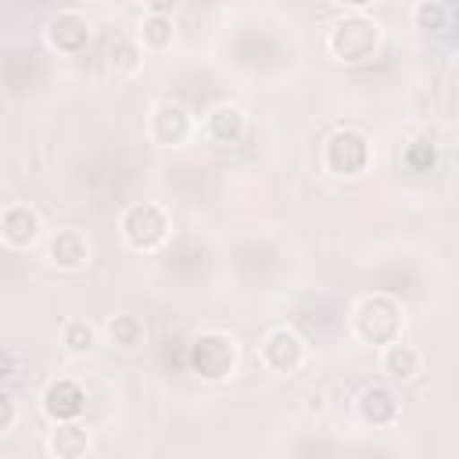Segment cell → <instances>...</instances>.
Returning a JSON list of instances; mask_svg holds the SVG:
<instances>
[{
    "instance_id": "6da1fadb",
    "label": "cell",
    "mask_w": 459,
    "mask_h": 459,
    "mask_svg": "<svg viewBox=\"0 0 459 459\" xmlns=\"http://www.w3.org/2000/svg\"><path fill=\"white\" fill-rule=\"evenodd\" d=\"M326 47H330V54L337 61L362 65V61H369L380 50V25L362 18V14H351V18H344V22H337L330 29Z\"/></svg>"
},
{
    "instance_id": "7a4b0ae2",
    "label": "cell",
    "mask_w": 459,
    "mask_h": 459,
    "mask_svg": "<svg viewBox=\"0 0 459 459\" xmlns=\"http://www.w3.org/2000/svg\"><path fill=\"white\" fill-rule=\"evenodd\" d=\"M118 230L133 251H154L169 240V215L154 201H140V204H129L122 212Z\"/></svg>"
},
{
    "instance_id": "3957f363",
    "label": "cell",
    "mask_w": 459,
    "mask_h": 459,
    "mask_svg": "<svg viewBox=\"0 0 459 459\" xmlns=\"http://www.w3.org/2000/svg\"><path fill=\"white\" fill-rule=\"evenodd\" d=\"M186 366L201 380H226L237 366V344L226 333H197L186 348Z\"/></svg>"
},
{
    "instance_id": "277c9868",
    "label": "cell",
    "mask_w": 459,
    "mask_h": 459,
    "mask_svg": "<svg viewBox=\"0 0 459 459\" xmlns=\"http://www.w3.org/2000/svg\"><path fill=\"white\" fill-rule=\"evenodd\" d=\"M398 330H402V308L391 298L373 294V298H366L355 308V333H359V341H366V344H387V341L398 337Z\"/></svg>"
},
{
    "instance_id": "5b68a950",
    "label": "cell",
    "mask_w": 459,
    "mask_h": 459,
    "mask_svg": "<svg viewBox=\"0 0 459 459\" xmlns=\"http://www.w3.org/2000/svg\"><path fill=\"white\" fill-rule=\"evenodd\" d=\"M323 161L333 176H359L369 165V143L355 129H337L323 147Z\"/></svg>"
},
{
    "instance_id": "8992f818",
    "label": "cell",
    "mask_w": 459,
    "mask_h": 459,
    "mask_svg": "<svg viewBox=\"0 0 459 459\" xmlns=\"http://www.w3.org/2000/svg\"><path fill=\"white\" fill-rule=\"evenodd\" d=\"M301 359H305V341L294 330L276 326V330L265 333V341H262V362L273 373H294L301 366Z\"/></svg>"
},
{
    "instance_id": "52a82bcc",
    "label": "cell",
    "mask_w": 459,
    "mask_h": 459,
    "mask_svg": "<svg viewBox=\"0 0 459 459\" xmlns=\"http://www.w3.org/2000/svg\"><path fill=\"white\" fill-rule=\"evenodd\" d=\"M47 43L57 54H82L90 43V22L75 11H57L47 22Z\"/></svg>"
},
{
    "instance_id": "ba28073f",
    "label": "cell",
    "mask_w": 459,
    "mask_h": 459,
    "mask_svg": "<svg viewBox=\"0 0 459 459\" xmlns=\"http://www.w3.org/2000/svg\"><path fill=\"white\" fill-rule=\"evenodd\" d=\"M151 136L161 147L183 143L190 136V115H186V108L183 104H172V100L154 104V111H151Z\"/></svg>"
},
{
    "instance_id": "9c48e42d",
    "label": "cell",
    "mask_w": 459,
    "mask_h": 459,
    "mask_svg": "<svg viewBox=\"0 0 459 459\" xmlns=\"http://www.w3.org/2000/svg\"><path fill=\"white\" fill-rule=\"evenodd\" d=\"M86 409V394L75 380H54L47 391H43V412L54 420V423H68V420H79Z\"/></svg>"
},
{
    "instance_id": "30bf717a",
    "label": "cell",
    "mask_w": 459,
    "mask_h": 459,
    "mask_svg": "<svg viewBox=\"0 0 459 459\" xmlns=\"http://www.w3.org/2000/svg\"><path fill=\"white\" fill-rule=\"evenodd\" d=\"M359 416L369 427H391L398 420V398L384 387V384H369L359 394Z\"/></svg>"
},
{
    "instance_id": "8fae6325",
    "label": "cell",
    "mask_w": 459,
    "mask_h": 459,
    "mask_svg": "<svg viewBox=\"0 0 459 459\" xmlns=\"http://www.w3.org/2000/svg\"><path fill=\"white\" fill-rule=\"evenodd\" d=\"M36 233H39V219H36V212L29 204L4 208V215H0V237L11 247H29L36 240Z\"/></svg>"
},
{
    "instance_id": "7c38bea8",
    "label": "cell",
    "mask_w": 459,
    "mask_h": 459,
    "mask_svg": "<svg viewBox=\"0 0 459 459\" xmlns=\"http://www.w3.org/2000/svg\"><path fill=\"white\" fill-rule=\"evenodd\" d=\"M50 262L57 269H82L90 262V240L79 230H57L50 237Z\"/></svg>"
},
{
    "instance_id": "4fadbf2b",
    "label": "cell",
    "mask_w": 459,
    "mask_h": 459,
    "mask_svg": "<svg viewBox=\"0 0 459 459\" xmlns=\"http://www.w3.org/2000/svg\"><path fill=\"white\" fill-rule=\"evenodd\" d=\"M244 129H247L244 111L233 108V104H219V108H212L208 118H204V133H208L215 143H240Z\"/></svg>"
},
{
    "instance_id": "5bb4252c",
    "label": "cell",
    "mask_w": 459,
    "mask_h": 459,
    "mask_svg": "<svg viewBox=\"0 0 459 459\" xmlns=\"http://www.w3.org/2000/svg\"><path fill=\"white\" fill-rule=\"evenodd\" d=\"M380 366H384V373H387L391 380L409 384V380H416V373H420V351H416L412 344H402V341L394 337V341H387V348H384V355H380Z\"/></svg>"
},
{
    "instance_id": "9a60e30c",
    "label": "cell",
    "mask_w": 459,
    "mask_h": 459,
    "mask_svg": "<svg viewBox=\"0 0 459 459\" xmlns=\"http://www.w3.org/2000/svg\"><path fill=\"white\" fill-rule=\"evenodd\" d=\"M86 448H90V434H86V427H79L72 420L68 423H57L50 430V437H47V452L57 455V459H75Z\"/></svg>"
},
{
    "instance_id": "2e32d148",
    "label": "cell",
    "mask_w": 459,
    "mask_h": 459,
    "mask_svg": "<svg viewBox=\"0 0 459 459\" xmlns=\"http://www.w3.org/2000/svg\"><path fill=\"white\" fill-rule=\"evenodd\" d=\"M416 25L427 29V32L448 36V29H452V11H448V4H441V0H423V4L416 7Z\"/></svg>"
},
{
    "instance_id": "e0dca14e",
    "label": "cell",
    "mask_w": 459,
    "mask_h": 459,
    "mask_svg": "<svg viewBox=\"0 0 459 459\" xmlns=\"http://www.w3.org/2000/svg\"><path fill=\"white\" fill-rule=\"evenodd\" d=\"M434 161H437V147H434L427 136L409 140V147L402 151V165H405L409 172H430Z\"/></svg>"
},
{
    "instance_id": "ac0fdd59",
    "label": "cell",
    "mask_w": 459,
    "mask_h": 459,
    "mask_svg": "<svg viewBox=\"0 0 459 459\" xmlns=\"http://www.w3.org/2000/svg\"><path fill=\"white\" fill-rule=\"evenodd\" d=\"M108 61H111V68H115V72L133 75V72L143 65V50H140L133 39H115V43H111V50H108Z\"/></svg>"
},
{
    "instance_id": "d6986e66",
    "label": "cell",
    "mask_w": 459,
    "mask_h": 459,
    "mask_svg": "<svg viewBox=\"0 0 459 459\" xmlns=\"http://www.w3.org/2000/svg\"><path fill=\"white\" fill-rule=\"evenodd\" d=\"M108 337L115 341V344H122V348H136L140 341H143V323L136 319V316H115L111 323H108Z\"/></svg>"
},
{
    "instance_id": "ffe728a7",
    "label": "cell",
    "mask_w": 459,
    "mask_h": 459,
    "mask_svg": "<svg viewBox=\"0 0 459 459\" xmlns=\"http://www.w3.org/2000/svg\"><path fill=\"white\" fill-rule=\"evenodd\" d=\"M172 43V18L169 14H147L143 18V47L165 50Z\"/></svg>"
},
{
    "instance_id": "44dd1931",
    "label": "cell",
    "mask_w": 459,
    "mask_h": 459,
    "mask_svg": "<svg viewBox=\"0 0 459 459\" xmlns=\"http://www.w3.org/2000/svg\"><path fill=\"white\" fill-rule=\"evenodd\" d=\"M93 341H97V333H93V326H90V323L72 319V323L65 326V344H68V351H90V348H93Z\"/></svg>"
},
{
    "instance_id": "7402d4cb",
    "label": "cell",
    "mask_w": 459,
    "mask_h": 459,
    "mask_svg": "<svg viewBox=\"0 0 459 459\" xmlns=\"http://www.w3.org/2000/svg\"><path fill=\"white\" fill-rule=\"evenodd\" d=\"M25 373V355L14 348H0V380H18Z\"/></svg>"
},
{
    "instance_id": "603a6c76",
    "label": "cell",
    "mask_w": 459,
    "mask_h": 459,
    "mask_svg": "<svg viewBox=\"0 0 459 459\" xmlns=\"http://www.w3.org/2000/svg\"><path fill=\"white\" fill-rule=\"evenodd\" d=\"M14 420H18L14 398H11L7 391H0V434H4V430H11V427H14Z\"/></svg>"
},
{
    "instance_id": "cb8c5ba5",
    "label": "cell",
    "mask_w": 459,
    "mask_h": 459,
    "mask_svg": "<svg viewBox=\"0 0 459 459\" xmlns=\"http://www.w3.org/2000/svg\"><path fill=\"white\" fill-rule=\"evenodd\" d=\"M172 4H176V0H143V7H147L151 14H172Z\"/></svg>"
},
{
    "instance_id": "d4e9b609",
    "label": "cell",
    "mask_w": 459,
    "mask_h": 459,
    "mask_svg": "<svg viewBox=\"0 0 459 459\" xmlns=\"http://www.w3.org/2000/svg\"><path fill=\"white\" fill-rule=\"evenodd\" d=\"M333 4H341V7H355V11H359V7H366V4H373V0H333Z\"/></svg>"
},
{
    "instance_id": "484cf974",
    "label": "cell",
    "mask_w": 459,
    "mask_h": 459,
    "mask_svg": "<svg viewBox=\"0 0 459 459\" xmlns=\"http://www.w3.org/2000/svg\"><path fill=\"white\" fill-rule=\"evenodd\" d=\"M97 4H100V0H97Z\"/></svg>"
}]
</instances>
